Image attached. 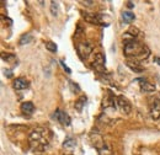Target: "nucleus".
Here are the masks:
<instances>
[{"mask_svg": "<svg viewBox=\"0 0 160 155\" xmlns=\"http://www.w3.org/2000/svg\"><path fill=\"white\" fill-rule=\"evenodd\" d=\"M32 41H33L32 35L25 33V35L21 36V38H20V41H19V44H20V46H25V44H28L30 42H32Z\"/></svg>", "mask_w": 160, "mask_h": 155, "instance_id": "2eb2a0df", "label": "nucleus"}, {"mask_svg": "<svg viewBox=\"0 0 160 155\" xmlns=\"http://www.w3.org/2000/svg\"><path fill=\"white\" fill-rule=\"evenodd\" d=\"M85 104H86V96H80L78 100L75 101V104H74L75 110H76V111H79V112H81L82 108H84Z\"/></svg>", "mask_w": 160, "mask_h": 155, "instance_id": "ddd939ff", "label": "nucleus"}, {"mask_svg": "<svg viewBox=\"0 0 160 155\" xmlns=\"http://www.w3.org/2000/svg\"><path fill=\"white\" fill-rule=\"evenodd\" d=\"M82 4H86V6H91V5L94 4L92 1H81Z\"/></svg>", "mask_w": 160, "mask_h": 155, "instance_id": "a878e982", "label": "nucleus"}, {"mask_svg": "<svg viewBox=\"0 0 160 155\" xmlns=\"http://www.w3.org/2000/svg\"><path fill=\"white\" fill-rule=\"evenodd\" d=\"M4 74L6 75L8 78H11V76H13V71H11L10 69H5V70H4Z\"/></svg>", "mask_w": 160, "mask_h": 155, "instance_id": "5701e85b", "label": "nucleus"}, {"mask_svg": "<svg viewBox=\"0 0 160 155\" xmlns=\"http://www.w3.org/2000/svg\"><path fill=\"white\" fill-rule=\"evenodd\" d=\"M129 36H131V37H133V38H135L137 37V36L139 35V30L138 28H135V27H131L128 30V32H127Z\"/></svg>", "mask_w": 160, "mask_h": 155, "instance_id": "aec40b11", "label": "nucleus"}, {"mask_svg": "<svg viewBox=\"0 0 160 155\" xmlns=\"http://www.w3.org/2000/svg\"><path fill=\"white\" fill-rule=\"evenodd\" d=\"M84 19L87 21V22H91V23H95V25H97V23H101L102 22V17L101 15H97V14H90V13H84Z\"/></svg>", "mask_w": 160, "mask_h": 155, "instance_id": "6e6552de", "label": "nucleus"}, {"mask_svg": "<svg viewBox=\"0 0 160 155\" xmlns=\"http://www.w3.org/2000/svg\"><path fill=\"white\" fill-rule=\"evenodd\" d=\"M116 104L118 106V108L121 110V112L126 113V115H128L129 112H131L132 110V106H131V102L124 97V96H118L117 100H116Z\"/></svg>", "mask_w": 160, "mask_h": 155, "instance_id": "20e7f679", "label": "nucleus"}, {"mask_svg": "<svg viewBox=\"0 0 160 155\" xmlns=\"http://www.w3.org/2000/svg\"><path fill=\"white\" fill-rule=\"evenodd\" d=\"M105 63H106V59L104 57L102 53H97L96 56H95V59L92 62V67L96 69L99 73H102L105 71Z\"/></svg>", "mask_w": 160, "mask_h": 155, "instance_id": "39448f33", "label": "nucleus"}, {"mask_svg": "<svg viewBox=\"0 0 160 155\" xmlns=\"http://www.w3.org/2000/svg\"><path fill=\"white\" fill-rule=\"evenodd\" d=\"M154 62L158 63V64L160 65V58H159V57H155V58H154Z\"/></svg>", "mask_w": 160, "mask_h": 155, "instance_id": "bb28decb", "label": "nucleus"}, {"mask_svg": "<svg viewBox=\"0 0 160 155\" xmlns=\"http://www.w3.org/2000/svg\"><path fill=\"white\" fill-rule=\"evenodd\" d=\"M15 90H25V89L28 87V81L25 79V78H17V79L14 81L13 84Z\"/></svg>", "mask_w": 160, "mask_h": 155, "instance_id": "1a4fd4ad", "label": "nucleus"}, {"mask_svg": "<svg viewBox=\"0 0 160 155\" xmlns=\"http://www.w3.org/2000/svg\"><path fill=\"white\" fill-rule=\"evenodd\" d=\"M46 48L49 52H57V44L53 42H47L46 43Z\"/></svg>", "mask_w": 160, "mask_h": 155, "instance_id": "412c9836", "label": "nucleus"}, {"mask_svg": "<svg viewBox=\"0 0 160 155\" xmlns=\"http://www.w3.org/2000/svg\"><path fill=\"white\" fill-rule=\"evenodd\" d=\"M92 49H94L92 44L89 42H80L76 44V52L79 53V57L82 61H85V59L90 57V54L92 53Z\"/></svg>", "mask_w": 160, "mask_h": 155, "instance_id": "7ed1b4c3", "label": "nucleus"}, {"mask_svg": "<svg viewBox=\"0 0 160 155\" xmlns=\"http://www.w3.org/2000/svg\"><path fill=\"white\" fill-rule=\"evenodd\" d=\"M102 107L104 108H115V99L111 92H109L106 95V97L102 100Z\"/></svg>", "mask_w": 160, "mask_h": 155, "instance_id": "9d476101", "label": "nucleus"}, {"mask_svg": "<svg viewBox=\"0 0 160 155\" xmlns=\"http://www.w3.org/2000/svg\"><path fill=\"white\" fill-rule=\"evenodd\" d=\"M51 139H52V132L43 127H38L33 129L28 135L30 144H31L33 149H37V150H44L51 143Z\"/></svg>", "mask_w": 160, "mask_h": 155, "instance_id": "f03ea898", "label": "nucleus"}, {"mask_svg": "<svg viewBox=\"0 0 160 155\" xmlns=\"http://www.w3.org/2000/svg\"><path fill=\"white\" fill-rule=\"evenodd\" d=\"M127 6H128V9H133V8H134V3H132V1H127Z\"/></svg>", "mask_w": 160, "mask_h": 155, "instance_id": "393cba45", "label": "nucleus"}, {"mask_svg": "<svg viewBox=\"0 0 160 155\" xmlns=\"http://www.w3.org/2000/svg\"><path fill=\"white\" fill-rule=\"evenodd\" d=\"M149 115L154 121L160 120V101H153L149 106Z\"/></svg>", "mask_w": 160, "mask_h": 155, "instance_id": "0eeeda50", "label": "nucleus"}, {"mask_svg": "<svg viewBox=\"0 0 160 155\" xmlns=\"http://www.w3.org/2000/svg\"><path fill=\"white\" fill-rule=\"evenodd\" d=\"M122 19L124 20V22L131 23L132 21H134L135 16H134V14H133V13H131V11H124V13L122 14Z\"/></svg>", "mask_w": 160, "mask_h": 155, "instance_id": "f3484780", "label": "nucleus"}, {"mask_svg": "<svg viewBox=\"0 0 160 155\" xmlns=\"http://www.w3.org/2000/svg\"><path fill=\"white\" fill-rule=\"evenodd\" d=\"M3 61H6L10 64L17 63V59H16V57L14 54H3Z\"/></svg>", "mask_w": 160, "mask_h": 155, "instance_id": "a211bd4d", "label": "nucleus"}, {"mask_svg": "<svg viewBox=\"0 0 160 155\" xmlns=\"http://www.w3.org/2000/svg\"><path fill=\"white\" fill-rule=\"evenodd\" d=\"M127 67L128 68H131L133 71H135V73H142V71L144 70V68L142 67L140 64H138L137 62H127Z\"/></svg>", "mask_w": 160, "mask_h": 155, "instance_id": "dca6fc26", "label": "nucleus"}, {"mask_svg": "<svg viewBox=\"0 0 160 155\" xmlns=\"http://www.w3.org/2000/svg\"><path fill=\"white\" fill-rule=\"evenodd\" d=\"M61 64H62V67H63L64 69H66V70H67V73H69V74H70V73H72V70H70V69H69V68L67 67V65H66V64H64V62H63V61H61Z\"/></svg>", "mask_w": 160, "mask_h": 155, "instance_id": "b1692460", "label": "nucleus"}, {"mask_svg": "<svg viewBox=\"0 0 160 155\" xmlns=\"http://www.w3.org/2000/svg\"><path fill=\"white\" fill-rule=\"evenodd\" d=\"M67 155H70V154H67Z\"/></svg>", "mask_w": 160, "mask_h": 155, "instance_id": "cd10ccee", "label": "nucleus"}, {"mask_svg": "<svg viewBox=\"0 0 160 155\" xmlns=\"http://www.w3.org/2000/svg\"><path fill=\"white\" fill-rule=\"evenodd\" d=\"M123 53L127 57L134 58V61H143L147 59L150 54V49L148 48L145 44H142L135 38L124 41Z\"/></svg>", "mask_w": 160, "mask_h": 155, "instance_id": "f257e3e1", "label": "nucleus"}, {"mask_svg": "<svg viewBox=\"0 0 160 155\" xmlns=\"http://www.w3.org/2000/svg\"><path fill=\"white\" fill-rule=\"evenodd\" d=\"M53 117H54L59 123H62L63 126H70V117L68 116V113H66L64 111H62V110H56Z\"/></svg>", "mask_w": 160, "mask_h": 155, "instance_id": "423d86ee", "label": "nucleus"}, {"mask_svg": "<svg viewBox=\"0 0 160 155\" xmlns=\"http://www.w3.org/2000/svg\"><path fill=\"white\" fill-rule=\"evenodd\" d=\"M63 147L66 149H68V150H72V149H74L76 147V142L74 138H72V137H68V138H66V140H64Z\"/></svg>", "mask_w": 160, "mask_h": 155, "instance_id": "4468645a", "label": "nucleus"}, {"mask_svg": "<svg viewBox=\"0 0 160 155\" xmlns=\"http://www.w3.org/2000/svg\"><path fill=\"white\" fill-rule=\"evenodd\" d=\"M140 91L142 92H154L155 91V85L145 80L140 84Z\"/></svg>", "mask_w": 160, "mask_h": 155, "instance_id": "9b49d317", "label": "nucleus"}, {"mask_svg": "<svg viewBox=\"0 0 160 155\" xmlns=\"http://www.w3.org/2000/svg\"><path fill=\"white\" fill-rule=\"evenodd\" d=\"M70 87H72V90L73 91H80V87L78 86V84H75V82H73V81H70Z\"/></svg>", "mask_w": 160, "mask_h": 155, "instance_id": "4be33fe9", "label": "nucleus"}, {"mask_svg": "<svg viewBox=\"0 0 160 155\" xmlns=\"http://www.w3.org/2000/svg\"><path fill=\"white\" fill-rule=\"evenodd\" d=\"M51 13H52L53 16H58V13H59L58 3H56V1H52L51 3Z\"/></svg>", "mask_w": 160, "mask_h": 155, "instance_id": "6ab92c4d", "label": "nucleus"}, {"mask_svg": "<svg viewBox=\"0 0 160 155\" xmlns=\"http://www.w3.org/2000/svg\"><path fill=\"white\" fill-rule=\"evenodd\" d=\"M21 111L23 113H27V115H31V113H33V111H35V106H33L32 102L26 101V102H23L21 105Z\"/></svg>", "mask_w": 160, "mask_h": 155, "instance_id": "f8f14e48", "label": "nucleus"}]
</instances>
